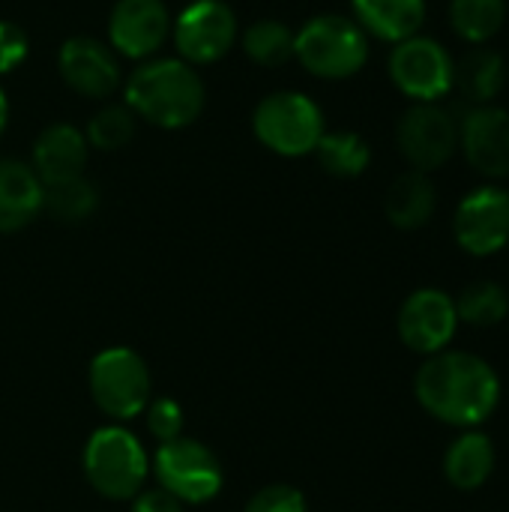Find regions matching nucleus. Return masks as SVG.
<instances>
[{
  "label": "nucleus",
  "instance_id": "f257e3e1",
  "mask_svg": "<svg viewBox=\"0 0 509 512\" xmlns=\"http://www.w3.org/2000/svg\"><path fill=\"white\" fill-rule=\"evenodd\" d=\"M420 408L453 429H480L501 405V378L489 360L444 348L423 360L414 378Z\"/></svg>",
  "mask_w": 509,
  "mask_h": 512
},
{
  "label": "nucleus",
  "instance_id": "f03ea898",
  "mask_svg": "<svg viewBox=\"0 0 509 512\" xmlns=\"http://www.w3.org/2000/svg\"><path fill=\"white\" fill-rule=\"evenodd\" d=\"M129 111L159 129L192 126L207 102L204 81L195 66L180 57H150L123 81Z\"/></svg>",
  "mask_w": 509,
  "mask_h": 512
},
{
  "label": "nucleus",
  "instance_id": "7ed1b4c3",
  "mask_svg": "<svg viewBox=\"0 0 509 512\" xmlns=\"http://www.w3.org/2000/svg\"><path fill=\"white\" fill-rule=\"evenodd\" d=\"M81 468L90 489L108 501H132L150 480L147 447L123 423H108L90 432Z\"/></svg>",
  "mask_w": 509,
  "mask_h": 512
},
{
  "label": "nucleus",
  "instance_id": "20e7f679",
  "mask_svg": "<svg viewBox=\"0 0 509 512\" xmlns=\"http://www.w3.org/2000/svg\"><path fill=\"white\" fill-rule=\"evenodd\" d=\"M294 60L315 78L345 81L369 60V36L348 15H315L294 30Z\"/></svg>",
  "mask_w": 509,
  "mask_h": 512
},
{
  "label": "nucleus",
  "instance_id": "39448f33",
  "mask_svg": "<svg viewBox=\"0 0 509 512\" xmlns=\"http://www.w3.org/2000/svg\"><path fill=\"white\" fill-rule=\"evenodd\" d=\"M87 387L93 405L111 423H129L144 414L153 399V375L147 360L126 345H111L90 360Z\"/></svg>",
  "mask_w": 509,
  "mask_h": 512
},
{
  "label": "nucleus",
  "instance_id": "423d86ee",
  "mask_svg": "<svg viewBox=\"0 0 509 512\" xmlns=\"http://www.w3.org/2000/svg\"><path fill=\"white\" fill-rule=\"evenodd\" d=\"M252 132L276 156L300 159L315 153L327 126L324 111L312 96L300 90H276L255 105Z\"/></svg>",
  "mask_w": 509,
  "mask_h": 512
},
{
  "label": "nucleus",
  "instance_id": "0eeeda50",
  "mask_svg": "<svg viewBox=\"0 0 509 512\" xmlns=\"http://www.w3.org/2000/svg\"><path fill=\"white\" fill-rule=\"evenodd\" d=\"M150 474L156 477V486L174 495L183 507L210 504L213 498H219L225 486V471L219 456L207 444L186 435L156 444V453L150 459Z\"/></svg>",
  "mask_w": 509,
  "mask_h": 512
},
{
  "label": "nucleus",
  "instance_id": "6e6552de",
  "mask_svg": "<svg viewBox=\"0 0 509 512\" xmlns=\"http://www.w3.org/2000/svg\"><path fill=\"white\" fill-rule=\"evenodd\" d=\"M390 81L411 102H441L453 90L456 60L432 36H411L390 51Z\"/></svg>",
  "mask_w": 509,
  "mask_h": 512
},
{
  "label": "nucleus",
  "instance_id": "1a4fd4ad",
  "mask_svg": "<svg viewBox=\"0 0 509 512\" xmlns=\"http://www.w3.org/2000/svg\"><path fill=\"white\" fill-rule=\"evenodd\" d=\"M177 57L189 66L222 60L240 39V24L225 0H192L171 24Z\"/></svg>",
  "mask_w": 509,
  "mask_h": 512
},
{
  "label": "nucleus",
  "instance_id": "9d476101",
  "mask_svg": "<svg viewBox=\"0 0 509 512\" xmlns=\"http://www.w3.org/2000/svg\"><path fill=\"white\" fill-rule=\"evenodd\" d=\"M396 144L411 171H438L459 150V123L441 102H414L399 126Z\"/></svg>",
  "mask_w": 509,
  "mask_h": 512
},
{
  "label": "nucleus",
  "instance_id": "9b49d317",
  "mask_svg": "<svg viewBox=\"0 0 509 512\" xmlns=\"http://www.w3.org/2000/svg\"><path fill=\"white\" fill-rule=\"evenodd\" d=\"M453 234L462 252L474 258L498 255L509 243V192L501 186H477L453 216Z\"/></svg>",
  "mask_w": 509,
  "mask_h": 512
},
{
  "label": "nucleus",
  "instance_id": "f8f14e48",
  "mask_svg": "<svg viewBox=\"0 0 509 512\" xmlns=\"http://www.w3.org/2000/svg\"><path fill=\"white\" fill-rule=\"evenodd\" d=\"M171 24L165 0H117L108 15V45L117 57L144 63L162 51Z\"/></svg>",
  "mask_w": 509,
  "mask_h": 512
},
{
  "label": "nucleus",
  "instance_id": "ddd939ff",
  "mask_svg": "<svg viewBox=\"0 0 509 512\" xmlns=\"http://www.w3.org/2000/svg\"><path fill=\"white\" fill-rule=\"evenodd\" d=\"M399 339L423 357H432L456 339L459 312L456 300L441 288H417L399 309Z\"/></svg>",
  "mask_w": 509,
  "mask_h": 512
},
{
  "label": "nucleus",
  "instance_id": "4468645a",
  "mask_svg": "<svg viewBox=\"0 0 509 512\" xmlns=\"http://www.w3.org/2000/svg\"><path fill=\"white\" fill-rule=\"evenodd\" d=\"M57 69L66 87L87 99H108L123 84L120 57L96 36H69L60 45Z\"/></svg>",
  "mask_w": 509,
  "mask_h": 512
},
{
  "label": "nucleus",
  "instance_id": "2eb2a0df",
  "mask_svg": "<svg viewBox=\"0 0 509 512\" xmlns=\"http://www.w3.org/2000/svg\"><path fill=\"white\" fill-rule=\"evenodd\" d=\"M459 150L468 165L492 180L509 177V111L501 105H474L459 123Z\"/></svg>",
  "mask_w": 509,
  "mask_h": 512
},
{
  "label": "nucleus",
  "instance_id": "dca6fc26",
  "mask_svg": "<svg viewBox=\"0 0 509 512\" xmlns=\"http://www.w3.org/2000/svg\"><path fill=\"white\" fill-rule=\"evenodd\" d=\"M87 156H90V144H87V138H84V132L78 126L51 123L33 141L30 168L36 171L42 186H54V183L84 177Z\"/></svg>",
  "mask_w": 509,
  "mask_h": 512
},
{
  "label": "nucleus",
  "instance_id": "f3484780",
  "mask_svg": "<svg viewBox=\"0 0 509 512\" xmlns=\"http://www.w3.org/2000/svg\"><path fill=\"white\" fill-rule=\"evenodd\" d=\"M45 213V186L21 159H0V234H15Z\"/></svg>",
  "mask_w": 509,
  "mask_h": 512
},
{
  "label": "nucleus",
  "instance_id": "a211bd4d",
  "mask_svg": "<svg viewBox=\"0 0 509 512\" xmlns=\"http://www.w3.org/2000/svg\"><path fill=\"white\" fill-rule=\"evenodd\" d=\"M351 9L366 36L393 45L417 36L426 21V0H351Z\"/></svg>",
  "mask_w": 509,
  "mask_h": 512
},
{
  "label": "nucleus",
  "instance_id": "6ab92c4d",
  "mask_svg": "<svg viewBox=\"0 0 509 512\" xmlns=\"http://www.w3.org/2000/svg\"><path fill=\"white\" fill-rule=\"evenodd\" d=\"M495 444L480 429H465L444 453V477L459 492H477L495 474Z\"/></svg>",
  "mask_w": 509,
  "mask_h": 512
},
{
  "label": "nucleus",
  "instance_id": "aec40b11",
  "mask_svg": "<svg viewBox=\"0 0 509 512\" xmlns=\"http://www.w3.org/2000/svg\"><path fill=\"white\" fill-rule=\"evenodd\" d=\"M384 210H387V219L399 231H417V228L429 225V219L438 210L435 183L423 171H405V174H399L390 183V189H387Z\"/></svg>",
  "mask_w": 509,
  "mask_h": 512
},
{
  "label": "nucleus",
  "instance_id": "412c9836",
  "mask_svg": "<svg viewBox=\"0 0 509 512\" xmlns=\"http://www.w3.org/2000/svg\"><path fill=\"white\" fill-rule=\"evenodd\" d=\"M504 84H507L504 57L486 45L471 48L456 63L453 87H459V93L474 105H492L498 99V93L504 90Z\"/></svg>",
  "mask_w": 509,
  "mask_h": 512
},
{
  "label": "nucleus",
  "instance_id": "4be33fe9",
  "mask_svg": "<svg viewBox=\"0 0 509 512\" xmlns=\"http://www.w3.org/2000/svg\"><path fill=\"white\" fill-rule=\"evenodd\" d=\"M240 42H243L246 57L264 69H276V66H285L288 60H294V30L279 18L252 21L243 30Z\"/></svg>",
  "mask_w": 509,
  "mask_h": 512
},
{
  "label": "nucleus",
  "instance_id": "5701e85b",
  "mask_svg": "<svg viewBox=\"0 0 509 512\" xmlns=\"http://www.w3.org/2000/svg\"><path fill=\"white\" fill-rule=\"evenodd\" d=\"M507 21V0H453L450 24L468 45H486Z\"/></svg>",
  "mask_w": 509,
  "mask_h": 512
},
{
  "label": "nucleus",
  "instance_id": "b1692460",
  "mask_svg": "<svg viewBox=\"0 0 509 512\" xmlns=\"http://www.w3.org/2000/svg\"><path fill=\"white\" fill-rule=\"evenodd\" d=\"M315 156L321 162V168L333 177H360L369 162H372V150L366 144L363 135L357 132H348V129H339V132H324L318 147H315Z\"/></svg>",
  "mask_w": 509,
  "mask_h": 512
},
{
  "label": "nucleus",
  "instance_id": "393cba45",
  "mask_svg": "<svg viewBox=\"0 0 509 512\" xmlns=\"http://www.w3.org/2000/svg\"><path fill=\"white\" fill-rule=\"evenodd\" d=\"M456 312H459V324H471L483 330L498 327L501 321H507L509 294L498 282H474L459 294Z\"/></svg>",
  "mask_w": 509,
  "mask_h": 512
},
{
  "label": "nucleus",
  "instance_id": "a878e982",
  "mask_svg": "<svg viewBox=\"0 0 509 512\" xmlns=\"http://www.w3.org/2000/svg\"><path fill=\"white\" fill-rule=\"evenodd\" d=\"M99 204V192L87 177L45 186V213L57 222H84Z\"/></svg>",
  "mask_w": 509,
  "mask_h": 512
},
{
  "label": "nucleus",
  "instance_id": "bb28decb",
  "mask_svg": "<svg viewBox=\"0 0 509 512\" xmlns=\"http://www.w3.org/2000/svg\"><path fill=\"white\" fill-rule=\"evenodd\" d=\"M135 120L138 117L129 111L126 102L123 105H105L90 117L84 138L96 150H120L135 138Z\"/></svg>",
  "mask_w": 509,
  "mask_h": 512
},
{
  "label": "nucleus",
  "instance_id": "cd10ccee",
  "mask_svg": "<svg viewBox=\"0 0 509 512\" xmlns=\"http://www.w3.org/2000/svg\"><path fill=\"white\" fill-rule=\"evenodd\" d=\"M144 420H147V432L156 444L180 438L183 426H186V414H183L180 402L168 399V396L150 399V405L144 408Z\"/></svg>",
  "mask_w": 509,
  "mask_h": 512
},
{
  "label": "nucleus",
  "instance_id": "c85d7f7f",
  "mask_svg": "<svg viewBox=\"0 0 509 512\" xmlns=\"http://www.w3.org/2000/svg\"><path fill=\"white\" fill-rule=\"evenodd\" d=\"M243 512H309V504H306V495L300 489L285 486V483H273V486L258 489L246 501Z\"/></svg>",
  "mask_w": 509,
  "mask_h": 512
},
{
  "label": "nucleus",
  "instance_id": "c756f323",
  "mask_svg": "<svg viewBox=\"0 0 509 512\" xmlns=\"http://www.w3.org/2000/svg\"><path fill=\"white\" fill-rule=\"evenodd\" d=\"M30 51V39L27 33L15 24V21H0V75L15 72Z\"/></svg>",
  "mask_w": 509,
  "mask_h": 512
},
{
  "label": "nucleus",
  "instance_id": "7c9ffc66",
  "mask_svg": "<svg viewBox=\"0 0 509 512\" xmlns=\"http://www.w3.org/2000/svg\"><path fill=\"white\" fill-rule=\"evenodd\" d=\"M132 512H183V504L159 486H144L132 498Z\"/></svg>",
  "mask_w": 509,
  "mask_h": 512
},
{
  "label": "nucleus",
  "instance_id": "2f4dec72",
  "mask_svg": "<svg viewBox=\"0 0 509 512\" xmlns=\"http://www.w3.org/2000/svg\"><path fill=\"white\" fill-rule=\"evenodd\" d=\"M6 123H9V99H6V93L0 87V135L6 132Z\"/></svg>",
  "mask_w": 509,
  "mask_h": 512
}]
</instances>
